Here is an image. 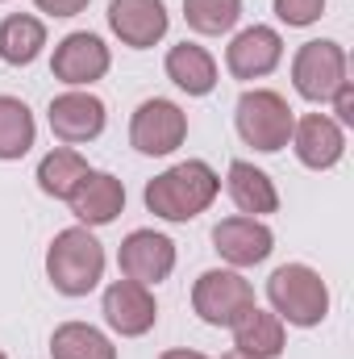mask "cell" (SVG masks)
<instances>
[{"instance_id":"20","label":"cell","mask_w":354,"mask_h":359,"mask_svg":"<svg viewBox=\"0 0 354 359\" xmlns=\"http://www.w3.org/2000/svg\"><path fill=\"white\" fill-rule=\"evenodd\" d=\"M46 50V25L34 13H8L0 21V59L8 67H29Z\"/></svg>"},{"instance_id":"13","label":"cell","mask_w":354,"mask_h":359,"mask_svg":"<svg viewBox=\"0 0 354 359\" xmlns=\"http://www.w3.org/2000/svg\"><path fill=\"white\" fill-rule=\"evenodd\" d=\"M108 29L129 50H150L167 38L171 13L163 0H108Z\"/></svg>"},{"instance_id":"16","label":"cell","mask_w":354,"mask_h":359,"mask_svg":"<svg viewBox=\"0 0 354 359\" xmlns=\"http://www.w3.org/2000/svg\"><path fill=\"white\" fill-rule=\"evenodd\" d=\"M71 213H76V222L80 226H113L121 213H125V184L117 176H108V172H88V180L71 192Z\"/></svg>"},{"instance_id":"14","label":"cell","mask_w":354,"mask_h":359,"mask_svg":"<svg viewBox=\"0 0 354 359\" xmlns=\"http://www.w3.org/2000/svg\"><path fill=\"white\" fill-rule=\"evenodd\" d=\"M288 147L296 151V159L309 172H334L346 155V130L330 113H304V117H296Z\"/></svg>"},{"instance_id":"25","label":"cell","mask_w":354,"mask_h":359,"mask_svg":"<svg viewBox=\"0 0 354 359\" xmlns=\"http://www.w3.org/2000/svg\"><path fill=\"white\" fill-rule=\"evenodd\" d=\"M275 17L288 29H309L325 17V0H275Z\"/></svg>"},{"instance_id":"23","label":"cell","mask_w":354,"mask_h":359,"mask_svg":"<svg viewBox=\"0 0 354 359\" xmlns=\"http://www.w3.org/2000/svg\"><path fill=\"white\" fill-rule=\"evenodd\" d=\"M50 355L55 359H117V347L92 322H63L50 334Z\"/></svg>"},{"instance_id":"28","label":"cell","mask_w":354,"mask_h":359,"mask_svg":"<svg viewBox=\"0 0 354 359\" xmlns=\"http://www.w3.org/2000/svg\"><path fill=\"white\" fill-rule=\"evenodd\" d=\"M159 359H208L204 351H187V347H171V351H163Z\"/></svg>"},{"instance_id":"12","label":"cell","mask_w":354,"mask_h":359,"mask_svg":"<svg viewBox=\"0 0 354 359\" xmlns=\"http://www.w3.org/2000/svg\"><path fill=\"white\" fill-rule=\"evenodd\" d=\"M213 251L234 271L259 268V264L271 259V251H275V234H271V226H267L263 217L234 213V217H221L213 226Z\"/></svg>"},{"instance_id":"10","label":"cell","mask_w":354,"mask_h":359,"mask_svg":"<svg viewBox=\"0 0 354 359\" xmlns=\"http://www.w3.org/2000/svg\"><path fill=\"white\" fill-rule=\"evenodd\" d=\"M100 313H104V326L121 339H142L155 330L159 322V301L146 284H134V280H113L100 297Z\"/></svg>"},{"instance_id":"27","label":"cell","mask_w":354,"mask_h":359,"mask_svg":"<svg viewBox=\"0 0 354 359\" xmlns=\"http://www.w3.org/2000/svg\"><path fill=\"white\" fill-rule=\"evenodd\" d=\"M88 4L92 0H34V8L46 13V17H80Z\"/></svg>"},{"instance_id":"9","label":"cell","mask_w":354,"mask_h":359,"mask_svg":"<svg viewBox=\"0 0 354 359\" xmlns=\"http://www.w3.org/2000/svg\"><path fill=\"white\" fill-rule=\"evenodd\" d=\"M108 67H113V50L92 29H76V34L59 38L55 55H50V72L67 88H92L96 80L108 76Z\"/></svg>"},{"instance_id":"19","label":"cell","mask_w":354,"mask_h":359,"mask_svg":"<svg viewBox=\"0 0 354 359\" xmlns=\"http://www.w3.org/2000/svg\"><path fill=\"white\" fill-rule=\"evenodd\" d=\"M163 72H167V80H171L179 92H187V96H208V92L217 88V59H213L204 46H196V42L171 46L167 59H163Z\"/></svg>"},{"instance_id":"6","label":"cell","mask_w":354,"mask_h":359,"mask_svg":"<svg viewBox=\"0 0 354 359\" xmlns=\"http://www.w3.org/2000/svg\"><path fill=\"white\" fill-rule=\"evenodd\" d=\"M255 305V288L242 271L234 268H208L192 284V309L204 326H234L246 309Z\"/></svg>"},{"instance_id":"3","label":"cell","mask_w":354,"mask_h":359,"mask_svg":"<svg viewBox=\"0 0 354 359\" xmlns=\"http://www.w3.org/2000/svg\"><path fill=\"white\" fill-rule=\"evenodd\" d=\"M104 247L88 226H67L46 247V280L63 297H88L104 280Z\"/></svg>"},{"instance_id":"17","label":"cell","mask_w":354,"mask_h":359,"mask_svg":"<svg viewBox=\"0 0 354 359\" xmlns=\"http://www.w3.org/2000/svg\"><path fill=\"white\" fill-rule=\"evenodd\" d=\"M225 192H229V201L238 205L242 217L279 213V188H275V180L267 176L263 168L246 163V159H234V163H229V172H225Z\"/></svg>"},{"instance_id":"15","label":"cell","mask_w":354,"mask_h":359,"mask_svg":"<svg viewBox=\"0 0 354 359\" xmlns=\"http://www.w3.org/2000/svg\"><path fill=\"white\" fill-rule=\"evenodd\" d=\"M283 63V38L275 25H246L225 46V72L234 80H263Z\"/></svg>"},{"instance_id":"11","label":"cell","mask_w":354,"mask_h":359,"mask_svg":"<svg viewBox=\"0 0 354 359\" xmlns=\"http://www.w3.org/2000/svg\"><path fill=\"white\" fill-rule=\"evenodd\" d=\"M176 259H179L176 243L167 234H159V230H129L121 238V247H117L121 276L134 280V284H146V288L163 284L176 271Z\"/></svg>"},{"instance_id":"31","label":"cell","mask_w":354,"mask_h":359,"mask_svg":"<svg viewBox=\"0 0 354 359\" xmlns=\"http://www.w3.org/2000/svg\"><path fill=\"white\" fill-rule=\"evenodd\" d=\"M0 4H4V0H0Z\"/></svg>"},{"instance_id":"5","label":"cell","mask_w":354,"mask_h":359,"mask_svg":"<svg viewBox=\"0 0 354 359\" xmlns=\"http://www.w3.org/2000/svg\"><path fill=\"white\" fill-rule=\"evenodd\" d=\"M346 80H351V59H346V46L334 38H313L292 59V88L309 104H330V96Z\"/></svg>"},{"instance_id":"18","label":"cell","mask_w":354,"mask_h":359,"mask_svg":"<svg viewBox=\"0 0 354 359\" xmlns=\"http://www.w3.org/2000/svg\"><path fill=\"white\" fill-rule=\"evenodd\" d=\"M229 330H234V347L246 351V355H255V359H279L288 351V330H283V322H279L271 309H263V305H250Z\"/></svg>"},{"instance_id":"21","label":"cell","mask_w":354,"mask_h":359,"mask_svg":"<svg viewBox=\"0 0 354 359\" xmlns=\"http://www.w3.org/2000/svg\"><path fill=\"white\" fill-rule=\"evenodd\" d=\"M88 159L76 151V147H55V151H46L42 155V163H38V188L46 192V196H55V201H71V192L88 180Z\"/></svg>"},{"instance_id":"22","label":"cell","mask_w":354,"mask_h":359,"mask_svg":"<svg viewBox=\"0 0 354 359\" xmlns=\"http://www.w3.org/2000/svg\"><path fill=\"white\" fill-rule=\"evenodd\" d=\"M38 142V121L29 113V104L21 96H4L0 92V163L25 159Z\"/></svg>"},{"instance_id":"24","label":"cell","mask_w":354,"mask_h":359,"mask_svg":"<svg viewBox=\"0 0 354 359\" xmlns=\"http://www.w3.org/2000/svg\"><path fill=\"white\" fill-rule=\"evenodd\" d=\"M183 21L200 38H221L242 21V0H183Z\"/></svg>"},{"instance_id":"1","label":"cell","mask_w":354,"mask_h":359,"mask_svg":"<svg viewBox=\"0 0 354 359\" xmlns=\"http://www.w3.org/2000/svg\"><path fill=\"white\" fill-rule=\"evenodd\" d=\"M221 196V176L204 159H183L146 184L142 201L163 222H192Z\"/></svg>"},{"instance_id":"29","label":"cell","mask_w":354,"mask_h":359,"mask_svg":"<svg viewBox=\"0 0 354 359\" xmlns=\"http://www.w3.org/2000/svg\"><path fill=\"white\" fill-rule=\"evenodd\" d=\"M221 359H255V355H246V351H238V347H234V351H225Z\"/></svg>"},{"instance_id":"2","label":"cell","mask_w":354,"mask_h":359,"mask_svg":"<svg viewBox=\"0 0 354 359\" xmlns=\"http://www.w3.org/2000/svg\"><path fill=\"white\" fill-rule=\"evenodd\" d=\"M267 301L283 326L313 330L330 318V284L309 264H279L267 276Z\"/></svg>"},{"instance_id":"30","label":"cell","mask_w":354,"mask_h":359,"mask_svg":"<svg viewBox=\"0 0 354 359\" xmlns=\"http://www.w3.org/2000/svg\"><path fill=\"white\" fill-rule=\"evenodd\" d=\"M0 359H8V355H4V351H0Z\"/></svg>"},{"instance_id":"4","label":"cell","mask_w":354,"mask_h":359,"mask_svg":"<svg viewBox=\"0 0 354 359\" xmlns=\"http://www.w3.org/2000/svg\"><path fill=\"white\" fill-rule=\"evenodd\" d=\"M234 126H238V138L246 147H255L259 155H275V151H283L292 142L296 113L279 92L246 88L234 104Z\"/></svg>"},{"instance_id":"8","label":"cell","mask_w":354,"mask_h":359,"mask_svg":"<svg viewBox=\"0 0 354 359\" xmlns=\"http://www.w3.org/2000/svg\"><path fill=\"white\" fill-rule=\"evenodd\" d=\"M46 121H50V134L63 142V147H84L96 142L108 126V109L104 100L88 88H67L59 92L46 109Z\"/></svg>"},{"instance_id":"7","label":"cell","mask_w":354,"mask_h":359,"mask_svg":"<svg viewBox=\"0 0 354 359\" xmlns=\"http://www.w3.org/2000/svg\"><path fill=\"white\" fill-rule=\"evenodd\" d=\"M183 138H187V113L167 96L142 100L129 117V147L138 155H150V159L176 155L183 147Z\"/></svg>"},{"instance_id":"26","label":"cell","mask_w":354,"mask_h":359,"mask_svg":"<svg viewBox=\"0 0 354 359\" xmlns=\"http://www.w3.org/2000/svg\"><path fill=\"white\" fill-rule=\"evenodd\" d=\"M330 104H334V121H338L342 130H354V80H346L342 88L334 92Z\"/></svg>"}]
</instances>
